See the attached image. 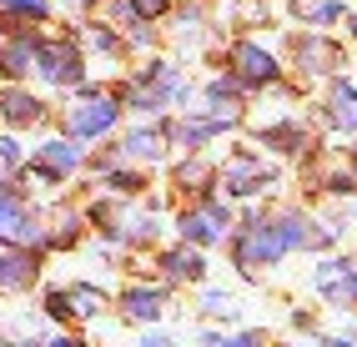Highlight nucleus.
<instances>
[{"mask_svg":"<svg viewBox=\"0 0 357 347\" xmlns=\"http://www.w3.org/2000/svg\"><path fill=\"white\" fill-rule=\"evenodd\" d=\"M287 252H292V247L282 242V231H277L272 217H252V222L231 237V257H236V267H242L247 277H257L261 267H277Z\"/></svg>","mask_w":357,"mask_h":347,"instance_id":"nucleus-1","label":"nucleus"},{"mask_svg":"<svg viewBox=\"0 0 357 347\" xmlns=\"http://www.w3.org/2000/svg\"><path fill=\"white\" fill-rule=\"evenodd\" d=\"M116 121H121V101L106 91H81L66 106V136H76V141H101L106 131H116Z\"/></svg>","mask_w":357,"mask_h":347,"instance_id":"nucleus-2","label":"nucleus"},{"mask_svg":"<svg viewBox=\"0 0 357 347\" xmlns=\"http://www.w3.org/2000/svg\"><path fill=\"white\" fill-rule=\"evenodd\" d=\"M31 71H36L45 86H56V91H81V86H86V56H81L70 40H40Z\"/></svg>","mask_w":357,"mask_h":347,"instance_id":"nucleus-3","label":"nucleus"},{"mask_svg":"<svg viewBox=\"0 0 357 347\" xmlns=\"http://www.w3.org/2000/svg\"><path fill=\"white\" fill-rule=\"evenodd\" d=\"M176 231H181V242H197V247H217L231 237V206L227 201H197V206H186V212L176 217Z\"/></svg>","mask_w":357,"mask_h":347,"instance_id":"nucleus-4","label":"nucleus"},{"mask_svg":"<svg viewBox=\"0 0 357 347\" xmlns=\"http://www.w3.org/2000/svg\"><path fill=\"white\" fill-rule=\"evenodd\" d=\"M272 181H277V171H272L257 151H236V156H227V167L217 171V187H222L227 196H257V192H267Z\"/></svg>","mask_w":357,"mask_h":347,"instance_id":"nucleus-5","label":"nucleus"},{"mask_svg":"<svg viewBox=\"0 0 357 347\" xmlns=\"http://www.w3.org/2000/svg\"><path fill=\"white\" fill-rule=\"evenodd\" d=\"M227 61H231V76L242 81V86H272L282 76L277 56L267 51V45H257V40H236L231 51H227Z\"/></svg>","mask_w":357,"mask_h":347,"instance_id":"nucleus-6","label":"nucleus"},{"mask_svg":"<svg viewBox=\"0 0 357 347\" xmlns=\"http://www.w3.org/2000/svg\"><path fill=\"white\" fill-rule=\"evenodd\" d=\"M317 297H327L332 307H357V257H332L312 272Z\"/></svg>","mask_w":357,"mask_h":347,"instance_id":"nucleus-7","label":"nucleus"},{"mask_svg":"<svg viewBox=\"0 0 357 347\" xmlns=\"http://www.w3.org/2000/svg\"><path fill=\"white\" fill-rule=\"evenodd\" d=\"M36 277H40V267H36V252H26V247H15V242H0V292H26V287H36Z\"/></svg>","mask_w":357,"mask_h":347,"instance_id":"nucleus-8","label":"nucleus"},{"mask_svg":"<svg viewBox=\"0 0 357 347\" xmlns=\"http://www.w3.org/2000/svg\"><path fill=\"white\" fill-rule=\"evenodd\" d=\"M81 161H86V151L76 146V136H51L45 146H36V167L51 171L56 181H66L70 171H81Z\"/></svg>","mask_w":357,"mask_h":347,"instance_id":"nucleus-9","label":"nucleus"},{"mask_svg":"<svg viewBox=\"0 0 357 347\" xmlns=\"http://www.w3.org/2000/svg\"><path fill=\"white\" fill-rule=\"evenodd\" d=\"M297 65L307 76H332L342 65V45L327 40V36H302L297 40Z\"/></svg>","mask_w":357,"mask_h":347,"instance_id":"nucleus-10","label":"nucleus"},{"mask_svg":"<svg viewBox=\"0 0 357 347\" xmlns=\"http://www.w3.org/2000/svg\"><path fill=\"white\" fill-rule=\"evenodd\" d=\"M0 121L6 126H40L45 121V106H40V96H31L26 86H10V91H0Z\"/></svg>","mask_w":357,"mask_h":347,"instance_id":"nucleus-11","label":"nucleus"},{"mask_svg":"<svg viewBox=\"0 0 357 347\" xmlns=\"http://www.w3.org/2000/svg\"><path fill=\"white\" fill-rule=\"evenodd\" d=\"M161 272H166V282H202V277H206V257H202L197 242H181L172 252H161Z\"/></svg>","mask_w":357,"mask_h":347,"instance_id":"nucleus-12","label":"nucleus"},{"mask_svg":"<svg viewBox=\"0 0 357 347\" xmlns=\"http://www.w3.org/2000/svg\"><path fill=\"white\" fill-rule=\"evenodd\" d=\"M121 161H161L166 156V131L161 126H136V131H126V141H121V151H116Z\"/></svg>","mask_w":357,"mask_h":347,"instance_id":"nucleus-13","label":"nucleus"},{"mask_svg":"<svg viewBox=\"0 0 357 347\" xmlns=\"http://www.w3.org/2000/svg\"><path fill=\"white\" fill-rule=\"evenodd\" d=\"M121 312L131 317V322H156L161 312H166V292L161 287H126L121 292Z\"/></svg>","mask_w":357,"mask_h":347,"instance_id":"nucleus-14","label":"nucleus"},{"mask_svg":"<svg viewBox=\"0 0 357 347\" xmlns=\"http://www.w3.org/2000/svg\"><path fill=\"white\" fill-rule=\"evenodd\" d=\"M31 65H36V40L31 36H10V40H0V76H31Z\"/></svg>","mask_w":357,"mask_h":347,"instance_id":"nucleus-15","label":"nucleus"},{"mask_svg":"<svg viewBox=\"0 0 357 347\" xmlns=\"http://www.w3.org/2000/svg\"><path fill=\"white\" fill-rule=\"evenodd\" d=\"M327 121L342 126V131H357V86L352 81H332V91H327Z\"/></svg>","mask_w":357,"mask_h":347,"instance_id":"nucleus-16","label":"nucleus"},{"mask_svg":"<svg viewBox=\"0 0 357 347\" xmlns=\"http://www.w3.org/2000/svg\"><path fill=\"white\" fill-rule=\"evenodd\" d=\"M297 20H307V26H337V20H347V6L342 0H292Z\"/></svg>","mask_w":357,"mask_h":347,"instance_id":"nucleus-17","label":"nucleus"},{"mask_svg":"<svg viewBox=\"0 0 357 347\" xmlns=\"http://www.w3.org/2000/svg\"><path fill=\"white\" fill-rule=\"evenodd\" d=\"M66 302H70V317L91 322V317L106 307V292H101V287H91V282H76V287H66Z\"/></svg>","mask_w":357,"mask_h":347,"instance_id":"nucleus-18","label":"nucleus"},{"mask_svg":"<svg viewBox=\"0 0 357 347\" xmlns=\"http://www.w3.org/2000/svg\"><path fill=\"white\" fill-rule=\"evenodd\" d=\"M211 181H217V171H211L206 161H197V156H186L181 167H176V192H197V196H202Z\"/></svg>","mask_w":357,"mask_h":347,"instance_id":"nucleus-19","label":"nucleus"},{"mask_svg":"<svg viewBox=\"0 0 357 347\" xmlns=\"http://www.w3.org/2000/svg\"><path fill=\"white\" fill-rule=\"evenodd\" d=\"M261 141L277 146V151H302V146H307V126H297V121H277V126L261 131Z\"/></svg>","mask_w":357,"mask_h":347,"instance_id":"nucleus-20","label":"nucleus"},{"mask_svg":"<svg viewBox=\"0 0 357 347\" xmlns=\"http://www.w3.org/2000/svg\"><path fill=\"white\" fill-rule=\"evenodd\" d=\"M101 181L111 192H121V196H136L141 187H146V176H141V171H126V167H116V161H101Z\"/></svg>","mask_w":357,"mask_h":347,"instance_id":"nucleus-21","label":"nucleus"},{"mask_svg":"<svg viewBox=\"0 0 357 347\" xmlns=\"http://www.w3.org/2000/svg\"><path fill=\"white\" fill-rule=\"evenodd\" d=\"M0 15L20 26V20H45L51 15V0H0Z\"/></svg>","mask_w":357,"mask_h":347,"instance_id":"nucleus-22","label":"nucleus"},{"mask_svg":"<svg viewBox=\"0 0 357 347\" xmlns=\"http://www.w3.org/2000/svg\"><path fill=\"white\" fill-rule=\"evenodd\" d=\"M45 242L51 247H70V242H81V212H61L56 226L45 231Z\"/></svg>","mask_w":357,"mask_h":347,"instance_id":"nucleus-23","label":"nucleus"},{"mask_svg":"<svg viewBox=\"0 0 357 347\" xmlns=\"http://www.w3.org/2000/svg\"><path fill=\"white\" fill-rule=\"evenodd\" d=\"M202 312L206 317H236V302L227 292H202Z\"/></svg>","mask_w":357,"mask_h":347,"instance_id":"nucleus-24","label":"nucleus"},{"mask_svg":"<svg viewBox=\"0 0 357 347\" xmlns=\"http://www.w3.org/2000/svg\"><path fill=\"white\" fill-rule=\"evenodd\" d=\"M126 6H131L141 20H161L166 10H172V0H126Z\"/></svg>","mask_w":357,"mask_h":347,"instance_id":"nucleus-25","label":"nucleus"},{"mask_svg":"<svg viewBox=\"0 0 357 347\" xmlns=\"http://www.w3.org/2000/svg\"><path fill=\"white\" fill-rule=\"evenodd\" d=\"M45 317H51V322H70V302H66V287L45 297Z\"/></svg>","mask_w":357,"mask_h":347,"instance_id":"nucleus-26","label":"nucleus"},{"mask_svg":"<svg viewBox=\"0 0 357 347\" xmlns=\"http://www.w3.org/2000/svg\"><path fill=\"white\" fill-rule=\"evenodd\" d=\"M20 161H26V151L15 146V136H0V167L10 171V167H20Z\"/></svg>","mask_w":357,"mask_h":347,"instance_id":"nucleus-27","label":"nucleus"},{"mask_svg":"<svg viewBox=\"0 0 357 347\" xmlns=\"http://www.w3.org/2000/svg\"><path fill=\"white\" fill-rule=\"evenodd\" d=\"M91 45H96V51H116V45H121V40H116L106 26H96V31H91Z\"/></svg>","mask_w":357,"mask_h":347,"instance_id":"nucleus-28","label":"nucleus"},{"mask_svg":"<svg viewBox=\"0 0 357 347\" xmlns=\"http://www.w3.org/2000/svg\"><path fill=\"white\" fill-rule=\"evenodd\" d=\"M347 36H352V40H357V15H347Z\"/></svg>","mask_w":357,"mask_h":347,"instance_id":"nucleus-29","label":"nucleus"},{"mask_svg":"<svg viewBox=\"0 0 357 347\" xmlns=\"http://www.w3.org/2000/svg\"><path fill=\"white\" fill-rule=\"evenodd\" d=\"M347 161H352V171H357V146H352V151H347Z\"/></svg>","mask_w":357,"mask_h":347,"instance_id":"nucleus-30","label":"nucleus"}]
</instances>
